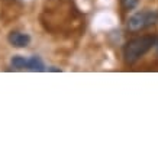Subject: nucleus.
<instances>
[{
    "label": "nucleus",
    "mask_w": 158,
    "mask_h": 158,
    "mask_svg": "<svg viewBox=\"0 0 158 158\" xmlns=\"http://www.w3.org/2000/svg\"><path fill=\"white\" fill-rule=\"evenodd\" d=\"M157 41V36L152 35H145V36H139V38L131 39L129 42H126L123 47V60L125 64L128 65H134L144 57L151 48H154Z\"/></svg>",
    "instance_id": "obj_1"
},
{
    "label": "nucleus",
    "mask_w": 158,
    "mask_h": 158,
    "mask_svg": "<svg viewBox=\"0 0 158 158\" xmlns=\"http://www.w3.org/2000/svg\"><path fill=\"white\" fill-rule=\"evenodd\" d=\"M157 22L158 12H155V10H141V12H136L135 15H132L128 19L126 28H128L129 32L136 34V32H141V31L155 25Z\"/></svg>",
    "instance_id": "obj_2"
},
{
    "label": "nucleus",
    "mask_w": 158,
    "mask_h": 158,
    "mask_svg": "<svg viewBox=\"0 0 158 158\" xmlns=\"http://www.w3.org/2000/svg\"><path fill=\"white\" fill-rule=\"evenodd\" d=\"M7 41L12 47L15 48H25L28 47L29 42H31V36L28 34H23V32H10L9 36H7Z\"/></svg>",
    "instance_id": "obj_3"
},
{
    "label": "nucleus",
    "mask_w": 158,
    "mask_h": 158,
    "mask_svg": "<svg viewBox=\"0 0 158 158\" xmlns=\"http://www.w3.org/2000/svg\"><path fill=\"white\" fill-rule=\"evenodd\" d=\"M28 70H31V71H38V73H41V71H45L47 68H45V65H44L42 60L35 55V57L28 58Z\"/></svg>",
    "instance_id": "obj_4"
},
{
    "label": "nucleus",
    "mask_w": 158,
    "mask_h": 158,
    "mask_svg": "<svg viewBox=\"0 0 158 158\" xmlns=\"http://www.w3.org/2000/svg\"><path fill=\"white\" fill-rule=\"evenodd\" d=\"M10 64L16 70H25V68H28V58L22 57V55H15L10 60Z\"/></svg>",
    "instance_id": "obj_5"
},
{
    "label": "nucleus",
    "mask_w": 158,
    "mask_h": 158,
    "mask_svg": "<svg viewBox=\"0 0 158 158\" xmlns=\"http://www.w3.org/2000/svg\"><path fill=\"white\" fill-rule=\"evenodd\" d=\"M139 0H120V6H122V9L126 10V12H129V10H134L136 6H138Z\"/></svg>",
    "instance_id": "obj_6"
},
{
    "label": "nucleus",
    "mask_w": 158,
    "mask_h": 158,
    "mask_svg": "<svg viewBox=\"0 0 158 158\" xmlns=\"http://www.w3.org/2000/svg\"><path fill=\"white\" fill-rule=\"evenodd\" d=\"M48 70H49V71H61V70H60V68H57V67H51V68H48Z\"/></svg>",
    "instance_id": "obj_7"
},
{
    "label": "nucleus",
    "mask_w": 158,
    "mask_h": 158,
    "mask_svg": "<svg viewBox=\"0 0 158 158\" xmlns=\"http://www.w3.org/2000/svg\"><path fill=\"white\" fill-rule=\"evenodd\" d=\"M154 49L157 51V54H158V38H157V41H155V45H154Z\"/></svg>",
    "instance_id": "obj_8"
}]
</instances>
